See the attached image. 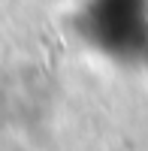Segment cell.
<instances>
[{
    "mask_svg": "<svg viewBox=\"0 0 148 151\" xmlns=\"http://www.w3.org/2000/svg\"><path fill=\"white\" fill-rule=\"evenodd\" d=\"M79 33L115 60L142 58L148 42V21L142 6H127V0H100L85 9V21H79Z\"/></svg>",
    "mask_w": 148,
    "mask_h": 151,
    "instance_id": "6da1fadb",
    "label": "cell"
}]
</instances>
